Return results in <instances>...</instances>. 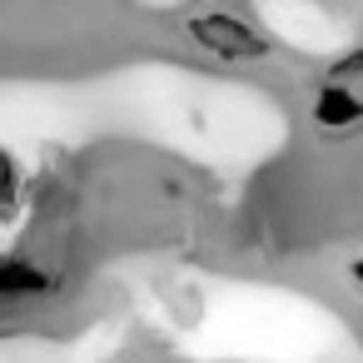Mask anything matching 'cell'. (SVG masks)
I'll return each mask as SVG.
<instances>
[{"mask_svg":"<svg viewBox=\"0 0 363 363\" xmlns=\"http://www.w3.org/2000/svg\"><path fill=\"white\" fill-rule=\"evenodd\" d=\"M179 35L209 65H264L269 60V35L229 6H194L179 21Z\"/></svg>","mask_w":363,"mask_h":363,"instance_id":"obj_1","label":"cell"}]
</instances>
